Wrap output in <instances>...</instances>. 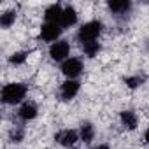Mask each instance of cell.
Wrapping results in <instances>:
<instances>
[{"label": "cell", "mask_w": 149, "mask_h": 149, "mask_svg": "<svg viewBox=\"0 0 149 149\" xmlns=\"http://www.w3.org/2000/svg\"><path fill=\"white\" fill-rule=\"evenodd\" d=\"M26 58H28V53L26 51H16V53H13L9 56V63L11 65H23L26 61Z\"/></svg>", "instance_id": "17"}, {"label": "cell", "mask_w": 149, "mask_h": 149, "mask_svg": "<svg viewBox=\"0 0 149 149\" xmlns=\"http://www.w3.org/2000/svg\"><path fill=\"white\" fill-rule=\"evenodd\" d=\"M119 121H121V126L128 132H133L139 126V116L135 111H130V109L119 112Z\"/></svg>", "instance_id": "8"}, {"label": "cell", "mask_w": 149, "mask_h": 149, "mask_svg": "<svg viewBox=\"0 0 149 149\" xmlns=\"http://www.w3.org/2000/svg\"><path fill=\"white\" fill-rule=\"evenodd\" d=\"M61 32H63V28H61L58 23H44V25L40 26V39L53 44V42L60 40Z\"/></svg>", "instance_id": "6"}, {"label": "cell", "mask_w": 149, "mask_h": 149, "mask_svg": "<svg viewBox=\"0 0 149 149\" xmlns=\"http://www.w3.org/2000/svg\"><path fill=\"white\" fill-rule=\"evenodd\" d=\"M93 149H111V147H109L107 144H98V146H95Z\"/></svg>", "instance_id": "19"}, {"label": "cell", "mask_w": 149, "mask_h": 149, "mask_svg": "<svg viewBox=\"0 0 149 149\" xmlns=\"http://www.w3.org/2000/svg\"><path fill=\"white\" fill-rule=\"evenodd\" d=\"M39 116V109L33 102H23L21 107L18 109V118L21 121H32Z\"/></svg>", "instance_id": "9"}, {"label": "cell", "mask_w": 149, "mask_h": 149, "mask_svg": "<svg viewBox=\"0 0 149 149\" xmlns=\"http://www.w3.org/2000/svg\"><path fill=\"white\" fill-rule=\"evenodd\" d=\"M28 90L23 83H9L2 88V102L7 105H16L21 104L26 97Z\"/></svg>", "instance_id": "1"}, {"label": "cell", "mask_w": 149, "mask_h": 149, "mask_svg": "<svg viewBox=\"0 0 149 149\" xmlns=\"http://www.w3.org/2000/svg\"><path fill=\"white\" fill-rule=\"evenodd\" d=\"M61 16H63V7H61L60 4H51V6H47L46 11H44V19H46V23H58V25H60Z\"/></svg>", "instance_id": "11"}, {"label": "cell", "mask_w": 149, "mask_h": 149, "mask_svg": "<svg viewBox=\"0 0 149 149\" xmlns=\"http://www.w3.org/2000/svg\"><path fill=\"white\" fill-rule=\"evenodd\" d=\"M23 137H25V132H23L21 128H13V130H11V133H9V139H11V142H14V144L21 142V140H23Z\"/></svg>", "instance_id": "18"}, {"label": "cell", "mask_w": 149, "mask_h": 149, "mask_svg": "<svg viewBox=\"0 0 149 149\" xmlns=\"http://www.w3.org/2000/svg\"><path fill=\"white\" fill-rule=\"evenodd\" d=\"M60 68H61V74L67 79H77L83 74V70H84V63H83L81 58H74L72 56V58L65 60Z\"/></svg>", "instance_id": "3"}, {"label": "cell", "mask_w": 149, "mask_h": 149, "mask_svg": "<svg viewBox=\"0 0 149 149\" xmlns=\"http://www.w3.org/2000/svg\"><path fill=\"white\" fill-rule=\"evenodd\" d=\"M144 77L142 76H139V74H137V76H128V77H125V84L130 88V90H137L139 86H142L144 84Z\"/></svg>", "instance_id": "16"}, {"label": "cell", "mask_w": 149, "mask_h": 149, "mask_svg": "<svg viewBox=\"0 0 149 149\" xmlns=\"http://www.w3.org/2000/svg\"><path fill=\"white\" fill-rule=\"evenodd\" d=\"M77 18H79V14H77V11L74 9L72 6H65L63 7V16H61V21H60V26L65 30V28H70V26H74L77 23Z\"/></svg>", "instance_id": "10"}, {"label": "cell", "mask_w": 149, "mask_h": 149, "mask_svg": "<svg viewBox=\"0 0 149 149\" xmlns=\"http://www.w3.org/2000/svg\"><path fill=\"white\" fill-rule=\"evenodd\" d=\"M102 30H104V23L100 19H91V21H86L84 25H81V28L77 30L76 37H77V40L83 46L86 42H95L100 37Z\"/></svg>", "instance_id": "2"}, {"label": "cell", "mask_w": 149, "mask_h": 149, "mask_svg": "<svg viewBox=\"0 0 149 149\" xmlns=\"http://www.w3.org/2000/svg\"><path fill=\"white\" fill-rule=\"evenodd\" d=\"M16 21V11H6L0 14V26L2 28H9L13 26Z\"/></svg>", "instance_id": "15"}, {"label": "cell", "mask_w": 149, "mask_h": 149, "mask_svg": "<svg viewBox=\"0 0 149 149\" xmlns=\"http://www.w3.org/2000/svg\"><path fill=\"white\" fill-rule=\"evenodd\" d=\"M79 90H81V83L77 79H67L60 86V97H61V100L68 102V100H72V98L77 97Z\"/></svg>", "instance_id": "5"}, {"label": "cell", "mask_w": 149, "mask_h": 149, "mask_svg": "<svg viewBox=\"0 0 149 149\" xmlns=\"http://www.w3.org/2000/svg\"><path fill=\"white\" fill-rule=\"evenodd\" d=\"M54 140H56L60 146H63V147H74V146L77 144V140H81V139H79V132L67 128V130L58 132V133L54 135Z\"/></svg>", "instance_id": "7"}, {"label": "cell", "mask_w": 149, "mask_h": 149, "mask_svg": "<svg viewBox=\"0 0 149 149\" xmlns=\"http://www.w3.org/2000/svg\"><path fill=\"white\" fill-rule=\"evenodd\" d=\"M107 9H109L112 14L121 16V14L130 13V9H132V2H128V0H114V2H109V4H107Z\"/></svg>", "instance_id": "12"}, {"label": "cell", "mask_w": 149, "mask_h": 149, "mask_svg": "<svg viewBox=\"0 0 149 149\" xmlns=\"http://www.w3.org/2000/svg\"><path fill=\"white\" fill-rule=\"evenodd\" d=\"M83 47V51H84V54L88 56V58H95L98 53H100V49H102V46H100V42H86V44H83L81 46Z\"/></svg>", "instance_id": "14"}, {"label": "cell", "mask_w": 149, "mask_h": 149, "mask_svg": "<svg viewBox=\"0 0 149 149\" xmlns=\"http://www.w3.org/2000/svg\"><path fill=\"white\" fill-rule=\"evenodd\" d=\"M79 139H81L84 144H90V142L95 139V126H93V123H90V121L81 123V128H79Z\"/></svg>", "instance_id": "13"}, {"label": "cell", "mask_w": 149, "mask_h": 149, "mask_svg": "<svg viewBox=\"0 0 149 149\" xmlns=\"http://www.w3.org/2000/svg\"><path fill=\"white\" fill-rule=\"evenodd\" d=\"M144 140H146V142L149 144V126H147V130L144 132Z\"/></svg>", "instance_id": "20"}, {"label": "cell", "mask_w": 149, "mask_h": 149, "mask_svg": "<svg viewBox=\"0 0 149 149\" xmlns=\"http://www.w3.org/2000/svg\"><path fill=\"white\" fill-rule=\"evenodd\" d=\"M68 54H70V44H68V40H65V39H60V40H56V42H53V44L49 46V58H51L53 61L63 63L65 60L70 58Z\"/></svg>", "instance_id": "4"}]
</instances>
